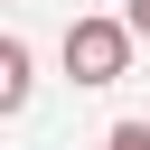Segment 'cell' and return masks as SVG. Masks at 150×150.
I'll use <instances>...</instances> for the list:
<instances>
[{
	"label": "cell",
	"instance_id": "cell-1",
	"mask_svg": "<svg viewBox=\"0 0 150 150\" xmlns=\"http://www.w3.org/2000/svg\"><path fill=\"white\" fill-rule=\"evenodd\" d=\"M131 19H75L66 28V75L75 84H122V66H131Z\"/></svg>",
	"mask_w": 150,
	"mask_h": 150
},
{
	"label": "cell",
	"instance_id": "cell-2",
	"mask_svg": "<svg viewBox=\"0 0 150 150\" xmlns=\"http://www.w3.org/2000/svg\"><path fill=\"white\" fill-rule=\"evenodd\" d=\"M19 103H28V47L0 38V112H19Z\"/></svg>",
	"mask_w": 150,
	"mask_h": 150
},
{
	"label": "cell",
	"instance_id": "cell-3",
	"mask_svg": "<svg viewBox=\"0 0 150 150\" xmlns=\"http://www.w3.org/2000/svg\"><path fill=\"white\" fill-rule=\"evenodd\" d=\"M103 150H150V122H112V141Z\"/></svg>",
	"mask_w": 150,
	"mask_h": 150
},
{
	"label": "cell",
	"instance_id": "cell-4",
	"mask_svg": "<svg viewBox=\"0 0 150 150\" xmlns=\"http://www.w3.org/2000/svg\"><path fill=\"white\" fill-rule=\"evenodd\" d=\"M122 19H131V28H141V38H150V0H131V9H122Z\"/></svg>",
	"mask_w": 150,
	"mask_h": 150
}]
</instances>
